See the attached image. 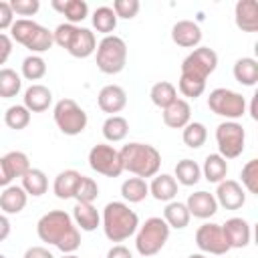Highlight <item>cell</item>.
<instances>
[{
    "label": "cell",
    "instance_id": "cell-1",
    "mask_svg": "<svg viewBox=\"0 0 258 258\" xmlns=\"http://www.w3.org/2000/svg\"><path fill=\"white\" fill-rule=\"evenodd\" d=\"M218 67V52L210 46H196L183 60L177 81V89L183 97L198 99L206 91L208 77Z\"/></svg>",
    "mask_w": 258,
    "mask_h": 258
},
{
    "label": "cell",
    "instance_id": "cell-2",
    "mask_svg": "<svg viewBox=\"0 0 258 258\" xmlns=\"http://www.w3.org/2000/svg\"><path fill=\"white\" fill-rule=\"evenodd\" d=\"M36 234L42 242L56 246L62 254H75L81 246V230L64 210H50L36 222Z\"/></svg>",
    "mask_w": 258,
    "mask_h": 258
},
{
    "label": "cell",
    "instance_id": "cell-3",
    "mask_svg": "<svg viewBox=\"0 0 258 258\" xmlns=\"http://www.w3.org/2000/svg\"><path fill=\"white\" fill-rule=\"evenodd\" d=\"M119 159L123 171L133 173L135 177H153L161 167V153L149 143H127L119 149Z\"/></svg>",
    "mask_w": 258,
    "mask_h": 258
},
{
    "label": "cell",
    "instance_id": "cell-4",
    "mask_svg": "<svg viewBox=\"0 0 258 258\" xmlns=\"http://www.w3.org/2000/svg\"><path fill=\"white\" fill-rule=\"evenodd\" d=\"M101 226L111 242H123L137 232L139 216L125 202H109L103 210Z\"/></svg>",
    "mask_w": 258,
    "mask_h": 258
},
{
    "label": "cell",
    "instance_id": "cell-5",
    "mask_svg": "<svg viewBox=\"0 0 258 258\" xmlns=\"http://www.w3.org/2000/svg\"><path fill=\"white\" fill-rule=\"evenodd\" d=\"M52 40L75 58H87L97 50L95 32L69 22H62L52 30Z\"/></svg>",
    "mask_w": 258,
    "mask_h": 258
},
{
    "label": "cell",
    "instance_id": "cell-6",
    "mask_svg": "<svg viewBox=\"0 0 258 258\" xmlns=\"http://www.w3.org/2000/svg\"><path fill=\"white\" fill-rule=\"evenodd\" d=\"M10 38L16 40L18 44L26 46L32 54L46 52L54 44L52 32L46 26L30 20V18H18V20H14V24L10 26Z\"/></svg>",
    "mask_w": 258,
    "mask_h": 258
},
{
    "label": "cell",
    "instance_id": "cell-7",
    "mask_svg": "<svg viewBox=\"0 0 258 258\" xmlns=\"http://www.w3.org/2000/svg\"><path fill=\"white\" fill-rule=\"evenodd\" d=\"M169 230L171 228L165 224L163 218H147L135 232V250L145 258H153L169 240Z\"/></svg>",
    "mask_w": 258,
    "mask_h": 258
},
{
    "label": "cell",
    "instance_id": "cell-8",
    "mask_svg": "<svg viewBox=\"0 0 258 258\" xmlns=\"http://www.w3.org/2000/svg\"><path fill=\"white\" fill-rule=\"evenodd\" d=\"M97 69L105 75H117L127 64V44L121 36H103L95 50Z\"/></svg>",
    "mask_w": 258,
    "mask_h": 258
},
{
    "label": "cell",
    "instance_id": "cell-9",
    "mask_svg": "<svg viewBox=\"0 0 258 258\" xmlns=\"http://www.w3.org/2000/svg\"><path fill=\"white\" fill-rule=\"evenodd\" d=\"M246 107H248L246 97H242V93H236L226 87H218V89L210 91L208 109L214 115L224 117L226 121H238L240 117H244Z\"/></svg>",
    "mask_w": 258,
    "mask_h": 258
},
{
    "label": "cell",
    "instance_id": "cell-10",
    "mask_svg": "<svg viewBox=\"0 0 258 258\" xmlns=\"http://www.w3.org/2000/svg\"><path fill=\"white\" fill-rule=\"evenodd\" d=\"M52 119H54L56 127L60 129V133L71 135V137L81 135L89 123L85 109L73 99H60L52 109Z\"/></svg>",
    "mask_w": 258,
    "mask_h": 258
},
{
    "label": "cell",
    "instance_id": "cell-11",
    "mask_svg": "<svg viewBox=\"0 0 258 258\" xmlns=\"http://www.w3.org/2000/svg\"><path fill=\"white\" fill-rule=\"evenodd\" d=\"M218 153L224 159H236L242 155L246 145V131L238 121H224L216 127Z\"/></svg>",
    "mask_w": 258,
    "mask_h": 258
},
{
    "label": "cell",
    "instance_id": "cell-12",
    "mask_svg": "<svg viewBox=\"0 0 258 258\" xmlns=\"http://www.w3.org/2000/svg\"><path fill=\"white\" fill-rule=\"evenodd\" d=\"M89 165L93 171L105 175V177H119L123 173L119 151L113 145L107 143H97L89 151Z\"/></svg>",
    "mask_w": 258,
    "mask_h": 258
},
{
    "label": "cell",
    "instance_id": "cell-13",
    "mask_svg": "<svg viewBox=\"0 0 258 258\" xmlns=\"http://www.w3.org/2000/svg\"><path fill=\"white\" fill-rule=\"evenodd\" d=\"M196 246L202 250V254H214V256H224L230 250L222 224H214V222H206L196 230Z\"/></svg>",
    "mask_w": 258,
    "mask_h": 258
},
{
    "label": "cell",
    "instance_id": "cell-14",
    "mask_svg": "<svg viewBox=\"0 0 258 258\" xmlns=\"http://www.w3.org/2000/svg\"><path fill=\"white\" fill-rule=\"evenodd\" d=\"M216 202L226 210H240L246 204V189L236 179H222L216 187Z\"/></svg>",
    "mask_w": 258,
    "mask_h": 258
},
{
    "label": "cell",
    "instance_id": "cell-15",
    "mask_svg": "<svg viewBox=\"0 0 258 258\" xmlns=\"http://www.w3.org/2000/svg\"><path fill=\"white\" fill-rule=\"evenodd\" d=\"M222 230H224V236L230 248H246L250 244L252 228L244 218H238V216L228 218L222 224Z\"/></svg>",
    "mask_w": 258,
    "mask_h": 258
},
{
    "label": "cell",
    "instance_id": "cell-16",
    "mask_svg": "<svg viewBox=\"0 0 258 258\" xmlns=\"http://www.w3.org/2000/svg\"><path fill=\"white\" fill-rule=\"evenodd\" d=\"M97 105L103 113L117 115L127 105V93L119 85H105L97 95Z\"/></svg>",
    "mask_w": 258,
    "mask_h": 258
},
{
    "label": "cell",
    "instance_id": "cell-17",
    "mask_svg": "<svg viewBox=\"0 0 258 258\" xmlns=\"http://www.w3.org/2000/svg\"><path fill=\"white\" fill-rule=\"evenodd\" d=\"M185 208H187L189 216L200 218V220H208L218 212V202H216L214 194L200 189V191H194L187 196Z\"/></svg>",
    "mask_w": 258,
    "mask_h": 258
},
{
    "label": "cell",
    "instance_id": "cell-18",
    "mask_svg": "<svg viewBox=\"0 0 258 258\" xmlns=\"http://www.w3.org/2000/svg\"><path fill=\"white\" fill-rule=\"evenodd\" d=\"M171 40L181 48H196L202 42V28L194 20H177L171 26Z\"/></svg>",
    "mask_w": 258,
    "mask_h": 258
},
{
    "label": "cell",
    "instance_id": "cell-19",
    "mask_svg": "<svg viewBox=\"0 0 258 258\" xmlns=\"http://www.w3.org/2000/svg\"><path fill=\"white\" fill-rule=\"evenodd\" d=\"M234 20L242 32H256L258 30V2L238 0L234 6Z\"/></svg>",
    "mask_w": 258,
    "mask_h": 258
},
{
    "label": "cell",
    "instance_id": "cell-20",
    "mask_svg": "<svg viewBox=\"0 0 258 258\" xmlns=\"http://www.w3.org/2000/svg\"><path fill=\"white\" fill-rule=\"evenodd\" d=\"M22 105L30 113H42V111H46L52 105V91L48 87L40 85V83H34V85H30L24 91Z\"/></svg>",
    "mask_w": 258,
    "mask_h": 258
},
{
    "label": "cell",
    "instance_id": "cell-21",
    "mask_svg": "<svg viewBox=\"0 0 258 258\" xmlns=\"http://www.w3.org/2000/svg\"><path fill=\"white\" fill-rule=\"evenodd\" d=\"M161 117H163V123L167 127H171V129H183L189 123V119H191V107H189V103L185 99H179L177 97L169 107L163 109Z\"/></svg>",
    "mask_w": 258,
    "mask_h": 258
},
{
    "label": "cell",
    "instance_id": "cell-22",
    "mask_svg": "<svg viewBox=\"0 0 258 258\" xmlns=\"http://www.w3.org/2000/svg\"><path fill=\"white\" fill-rule=\"evenodd\" d=\"M149 196H153L157 202H173L177 196V181L169 173H157L153 175L149 183Z\"/></svg>",
    "mask_w": 258,
    "mask_h": 258
},
{
    "label": "cell",
    "instance_id": "cell-23",
    "mask_svg": "<svg viewBox=\"0 0 258 258\" xmlns=\"http://www.w3.org/2000/svg\"><path fill=\"white\" fill-rule=\"evenodd\" d=\"M73 222L79 230L83 232H93L101 226V214L97 212V208L93 204H81L77 202L73 208Z\"/></svg>",
    "mask_w": 258,
    "mask_h": 258
},
{
    "label": "cell",
    "instance_id": "cell-24",
    "mask_svg": "<svg viewBox=\"0 0 258 258\" xmlns=\"http://www.w3.org/2000/svg\"><path fill=\"white\" fill-rule=\"evenodd\" d=\"M50 6L62 14L69 24H79L89 16V4L85 0H52Z\"/></svg>",
    "mask_w": 258,
    "mask_h": 258
},
{
    "label": "cell",
    "instance_id": "cell-25",
    "mask_svg": "<svg viewBox=\"0 0 258 258\" xmlns=\"http://www.w3.org/2000/svg\"><path fill=\"white\" fill-rule=\"evenodd\" d=\"M28 194L22 189V185H6L0 194V210L4 214H20L26 208Z\"/></svg>",
    "mask_w": 258,
    "mask_h": 258
},
{
    "label": "cell",
    "instance_id": "cell-26",
    "mask_svg": "<svg viewBox=\"0 0 258 258\" xmlns=\"http://www.w3.org/2000/svg\"><path fill=\"white\" fill-rule=\"evenodd\" d=\"M234 79L244 87H254L258 83V60L252 56H242L234 62Z\"/></svg>",
    "mask_w": 258,
    "mask_h": 258
},
{
    "label": "cell",
    "instance_id": "cell-27",
    "mask_svg": "<svg viewBox=\"0 0 258 258\" xmlns=\"http://www.w3.org/2000/svg\"><path fill=\"white\" fill-rule=\"evenodd\" d=\"M83 173H79L77 169H64L60 171L56 177H54V183H52V191L58 200H71L75 196V189H77V183L81 179Z\"/></svg>",
    "mask_w": 258,
    "mask_h": 258
},
{
    "label": "cell",
    "instance_id": "cell-28",
    "mask_svg": "<svg viewBox=\"0 0 258 258\" xmlns=\"http://www.w3.org/2000/svg\"><path fill=\"white\" fill-rule=\"evenodd\" d=\"M226 173H228V161L220 153H210L204 159L202 177H206L210 183H220L222 179H226Z\"/></svg>",
    "mask_w": 258,
    "mask_h": 258
},
{
    "label": "cell",
    "instance_id": "cell-29",
    "mask_svg": "<svg viewBox=\"0 0 258 258\" xmlns=\"http://www.w3.org/2000/svg\"><path fill=\"white\" fill-rule=\"evenodd\" d=\"M163 220H165V224H167L169 228H173V230H183V228L189 224L191 216H189V212H187V208H185L183 202L173 200V202H167V204H165Z\"/></svg>",
    "mask_w": 258,
    "mask_h": 258
},
{
    "label": "cell",
    "instance_id": "cell-30",
    "mask_svg": "<svg viewBox=\"0 0 258 258\" xmlns=\"http://www.w3.org/2000/svg\"><path fill=\"white\" fill-rule=\"evenodd\" d=\"M20 179H22V189L32 198H40L48 189V177H46V173L42 169L30 167Z\"/></svg>",
    "mask_w": 258,
    "mask_h": 258
},
{
    "label": "cell",
    "instance_id": "cell-31",
    "mask_svg": "<svg viewBox=\"0 0 258 258\" xmlns=\"http://www.w3.org/2000/svg\"><path fill=\"white\" fill-rule=\"evenodd\" d=\"M121 196L129 204H139L149 196V183L143 177H127L121 183Z\"/></svg>",
    "mask_w": 258,
    "mask_h": 258
},
{
    "label": "cell",
    "instance_id": "cell-32",
    "mask_svg": "<svg viewBox=\"0 0 258 258\" xmlns=\"http://www.w3.org/2000/svg\"><path fill=\"white\" fill-rule=\"evenodd\" d=\"M173 177L177 183L181 185H196L200 179H202V167L194 161V159H181L175 163V169H173Z\"/></svg>",
    "mask_w": 258,
    "mask_h": 258
},
{
    "label": "cell",
    "instance_id": "cell-33",
    "mask_svg": "<svg viewBox=\"0 0 258 258\" xmlns=\"http://www.w3.org/2000/svg\"><path fill=\"white\" fill-rule=\"evenodd\" d=\"M101 131H103V137H105L109 143H119V141H123V139L127 137V133H129V123H127V119L121 117V115H109V117L105 119Z\"/></svg>",
    "mask_w": 258,
    "mask_h": 258
},
{
    "label": "cell",
    "instance_id": "cell-34",
    "mask_svg": "<svg viewBox=\"0 0 258 258\" xmlns=\"http://www.w3.org/2000/svg\"><path fill=\"white\" fill-rule=\"evenodd\" d=\"M149 97H151V103L163 111L165 107H169V105L177 99V89H175V85H171L169 81H159V83H155V85L151 87Z\"/></svg>",
    "mask_w": 258,
    "mask_h": 258
},
{
    "label": "cell",
    "instance_id": "cell-35",
    "mask_svg": "<svg viewBox=\"0 0 258 258\" xmlns=\"http://www.w3.org/2000/svg\"><path fill=\"white\" fill-rule=\"evenodd\" d=\"M91 20H93V28H95L97 32L105 34V36H109V34L117 28V16H115V12H113L111 6H99V8L93 12Z\"/></svg>",
    "mask_w": 258,
    "mask_h": 258
},
{
    "label": "cell",
    "instance_id": "cell-36",
    "mask_svg": "<svg viewBox=\"0 0 258 258\" xmlns=\"http://www.w3.org/2000/svg\"><path fill=\"white\" fill-rule=\"evenodd\" d=\"M4 159V165H6V171L12 179L16 177H22L28 169H30V159L24 151H8L6 155H2Z\"/></svg>",
    "mask_w": 258,
    "mask_h": 258
},
{
    "label": "cell",
    "instance_id": "cell-37",
    "mask_svg": "<svg viewBox=\"0 0 258 258\" xmlns=\"http://www.w3.org/2000/svg\"><path fill=\"white\" fill-rule=\"evenodd\" d=\"M22 89V79L14 69H0V97L2 99H12L20 93Z\"/></svg>",
    "mask_w": 258,
    "mask_h": 258
},
{
    "label": "cell",
    "instance_id": "cell-38",
    "mask_svg": "<svg viewBox=\"0 0 258 258\" xmlns=\"http://www.w3.org/2000/svg\"><path fill=\"white\" fill-rule=\"evenodd\" d=\"M181 139L189 149H200L208 139V129L200 121H189L181 131Z\"/></svg>",
    "mask_w": 258,
    "mask_h": 258
},
{
    "label": "cell",
    "instance_id": "cell-39",
    "mask_svg": "<svg viewBox=\"0 0 258 258\" xmlns=\"http://www.w3.org/2000/svg\"><path fill=\"white\" fill-rule=\"evenodd\" d=\"M4 123L8 129H14V131L26 129L30 123V111L24 105H12L4 113Z\"/></svg>",
    "mask_w": 258,
    "mask_h": 258
},
{
    "label": "cell",
    "instance_id": "cell-40",
    "mask_svg": "<svg viewBox=\"0 0 258 258\" xmlns=\"http://www.w3.org/2000/svg\"><path fill=\"white\" fill-rule=\"evenodd\" d=\"M46 75V60L40 54H28L22 60V77L26 81H40Z\"/></svg>",
    "mask_w": 258,
    "mask_h": 258
},
{
    "label": "cell",
    "instance_id": "cell-41",
    "mask_svg": "<svg viewBox=\"0 0 258 258\" xmlns=\"http://www.w3.org/2000/svg\"><path fill=\"white\" fill-rule=\"evenodd\" d=\"M73 198H75L77 202H81V204H93V202L99 198V185H97V181H95L93 177L81 175Z\"/></svg>",
    "mask_w": 258,
    "mask_h": 258
},
{
    "label": "cell",
    "instance_id": "cell-42",
    "mask_svg": "<svg viewBox=\"0 0 258 258\" xmlns=\"http://www.w3.org/2000/svg\"><path fill=\"white\" fill-rule=\"evenodd\" d=\"M242 177V187L248 194H258V159L246 161V165L240 171Z\"/></svg>",
    "mask_w": 258,
    "mask_h": 258
},
{
    "label": "cell",
    "instance_id": "cell-43",
    "mask_svg": "<svg viewBox=\"0 0 258 258\" xmlns=\"http://www.w3.org/2000/svg\"><path fill=\"white\" fill-rule=\"evenodd\" d=\"M139 8H141L139 0H115L113 2V12H115L117 20L119 18H123V20L135 18L137 12H139Z\"/></svg>",
    "mask_w": 258,
    "mask_h": 258
},
{
    "label": "cell",
    "instance_id": "cell-44",
    "mask_svg": "<svg viewBox=\"0 0 258 258\" xmlns=\"http://www.w3.org/2000/svg\"><path fill=\"white\" fill-rule=\"evenodd\" d=\"M10 8L18 16H34L40 10L38 0H10Z\"/></svg>",
    "mask_w": 258,
    "mask_h": 258
},
{
    "label": "cell",
    "instance_id": "cell-45",
    "mask_svg": "<svg viewBox=\"0 0 258 258\" xmlns=\"http://www.w3.org/2000/svg\"><path fill=\"white\" fill-rule=\"evenodd\" d=\"M12 24H14V12L10 8V2L0 0V32L10 28Z\"/></svg>",
    "mask_w": 258,
    "mask_h": 258
},
{
    "label": "cell",
    "instance_id": "cell-46",
    "mask_svg": "<svg viewBox=\"0 0 258 258\" xmlns=\"http://www.w3.org/2000/svg\"><path fill=\"white\" fill-rule=\"evenodd\" d=\"M12 54V38L4 32H0V67L6 64V60Z\"/></svg>",
    "mask_w": 258,
    "mask_h": 258
},
{
    "label": "cell",
    "instance_id": "cell-47",
    "mask_svg": "<svg viewBox=\"0 0 258 258\" xmlns=\"http://www.w3.org/2000/svg\"><path fill=\"white\" fill-rule=\"evenodd\" d=\"M24 258H54L52 252L44 246H30L26 252H24Z\"/></svg>",
    "mask_w": 258,
    "mask_h": 258
},
{
    "label": "cell",
    "instance_id": "cell-48",
    "mask_svg": "<svg viewBox=\"0 0 258 258\" xmlns=\"http://www.w3.org/2000/svg\"><path fill=\"white\" fill-rule=\"evenodd\" d=\"M107 258H133V254H131V250H129L127 246H123V244H115V246L109 248Z\"/></svg>",
    "mask_w": 258,
    "mask_h": 258
},
{
    "label": "cell",
    "instance_id": "cell-49",
    "mask_svg": "<svg viewBox=\"0 0 258 258\" xmlns=\"http://www.w3.org/2000/svg\"><path fill=\"white\" fill-rule=\"evenodd\" d=\"M8 236H10V220L4 214H0V242H4Z\"/></svg>",
    "mask_w": 258,
    "mask_h": 258
},
{
    "label": "cell",
    "instance_id": "cell-50",
    "mask_svg": "<svg viewBox=\"0 0 258 258\" xmlns=\"http://www.w3.org/2000/svg\"><path fill=\"white\" fill-rule=\"evenodd\" d=\"M10 181H12V177L8 175V171H6V165H4V159L0 157V187H6V185H10Z\"/></svg>",
    "mask_w": 258,
    "mask_h": 258
},
{
    "label": "cell",
    "instance_id": "cell-51",
    "mask_svg": "<svg viewBox=\"0 0 258 258\" xmlns=\"http://www.w3.org/2000/svg\"><path fill=\"white\" fill-rule=\"evenodd\" d=\"M256 101H258V93L252 95V105H250V115H252V119H258V113H256Z\"/></svg>",
    "mask_w": 258,
    "mask_h": 258
},
{
    "label": "cell",
    "instance_id": "cell-52",
    "mask_svg": "<svg viewBox=\"0 0 258 258\" xmlns=\"http://www.w3.org/2000/svg\"><path fill=\"white\" fill-rule=\"evenodd\" d=\"M187 258H206V254H202V252H198V254H189Z\"/></svg>",
    "mask_w": 258,
    "mask_h": 258
},
{
    "label": "cell",
    "instance_id": "cell-53",
    "mask_svg": "<svg viewBox=\"0 0 258 258\" xmlns=\"http://www.w3.org/2000/svg\"><path fill=\"white\" fill-rule=\"evenodd\" d=\"M62 258H79L77 254H62Z\"/></svg>",
    "mask_w": 258,
    "mask_h": 258
},
{
    "label": "cell",
    "instance_id": "cell-54",
    "mask_svg": "<svg viewBox=\"0 0 258 258\" xmlns=\"http://www.w3.org/2000/svg\"><path fill=\"white\" fill-rule=\"evenodd\" d=\"M0 258H6V256H4V254H0Z\"/></svg>",
    "mask_w": 258,
    "mask_h": 258
}]
</instances>
